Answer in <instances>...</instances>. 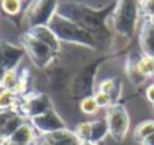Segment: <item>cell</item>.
I'll return each mask as SVG.
<instances>
[{"instance_id":"6da1fadb","label":"cell","mask_w":154,"mask_h":145,"mask_svg":"<svg viewBox=\"0 0 154 145\" xmlns=\"http://www.w3.org/2000/svg\"><path fill=\"white\" fill-rule=\"evenodd\" d=\"M106 124H108L109 135L115 141H123L124 136L127 135L129 124H130L129 114L124 109V106H121V105L109 106V109L106 112Z\"/></svg>"},{"instance_id":"7a4b0ae2","label":"cell","mask_w":154,"mask_h":145,"mask_svg":"<svg viewBox=\"0 0 154 145\" xmlns=\"http://www.w3.org/2000/svg\"><path fill=\"white\" fill-rule=\"evenodd\" d=\"M33 145H81V141L76 138L75 132L61 129L57 132L36 136Z\"/></svg>"},{"instance_id":"3957f363","label":"cell","mask_w":154,"mask_h":145,"mask_svg":"<svg viewBox=\"0 0 154 145\" xmlns=\"http://www.w3.org/2000/svg\"><path fill=\"white\" fill-rule=\"evenodd\" d=\"M23 117L15 111H2L0 112V139H9L12 133L23 124Z\"/></svg>"},{"instance_id":"277c9868","label":"cell","mask_w":154,"mask_h":145,"mask_svg":"<svg viewBox=\"0 0 154 145\" xmlns=\"http://www.w3.org/2000/svg\"><path fill=\"white\" fill-rule=\"evenodd\" d=\"M33 126L41 132V135L45 133H51V132H57L63 129V121L55 115L54 111H48L39 117L33 118Z\"/></svg>"},{"instance_id":"5b68a950","label":"cell","mask_w":154,"mask_h":145,"mask_svg":"<svg viewBox=\"0 0 154 145\" xmlns=\"http://www.w3.org/2000/svg\"><path fill=\"white\" fill-rule=\"evenodd\" d=\"M9 142H14V144H21V145H33L36 141V135H35V130L30 124L27 123H23L14 133L12 136L8 139Z\"/></svg>"},{"instance_id":"8992f818","label":"cell","mask_w":154,"mask_h":145,"mask_svg":"<svg viewBox=\"0 0 154 145\" xmlns=\"http://www.w3.org/2000/svg\"><path fill=\"white\" fill-rule=\"evenodd\" d=\"M141 48L144 51V55L154 57V24L148 20L144 23L141 30Z\"/></svg>"},{"instance_id":"52a82bcc","label":"cell","mask_w":154,"mask_h":145,"mask_svg":"<svg viewBox=\"0 0 154 145\" xmlns=\"http://www.w3.org/2000/svg\"><path fill=\"white\" fill-rule=\"evenodd\" d=\"M32 33H33L35 39H38L39 42H42L44 45H47L50 49H58V41L52 35V32H50V29L39 26V27H35Z\"/></svg>"},{"instance_id":"ba28073f","label":"cell","mask_w":154,"mask_h":145,"mask_svg":"<svg viewBox=\"0 0 154 145\" xmlns=\"http://www.w3.org/2000/svg\"><path fill=\"white\" fill-rule=\"evenodd\" d=\"M136 70L139 72V75H142L145 79L147 78H154V57L150 55H142L136 63Z\"/></svg>"},{"instance_id":"9c48e42d","label":"cell","mask_w":154,"mask_h":145,"mask_svg":"<svg viewBox=\"0 0 154 145\" xmlns=\"http://www.w3.org/2000/svg\"><path fill=\"white\" fill-rule=\"evenodd\" d=\"M109 133L106 120H96L91 121V144H99L103 138Z\"/></svg>"},{"instance_id":"30bf717a","label":"cell","mask_w":154,"mask_h":145,"mask_svg":"<svg viewBox=\"0 0 154 145\" xmlns=\"http://www.w3.org/2000/svg\"><path fill=\"white\" fill-rule=\"evenodd\" d=\"M154 133V120H147L142 121L141 124H138V127L135 129V139L138 142H142L147 136Z\"/></svg>"},{"instance_id":"8fae6325","label":"cell","mask_w":154,"mask_h":145,"mask_svg":"<svg viewBox=\"0 0 154 145\" xmlns=\"http://www.w3.org/2000/svg\"><path fill=\"white\" fill-rule=\"evenodd\" d=\"M75 135L76 138L81 141V144L84 142H90L91 141V121H84L79 123L75 129Z\"/></svg>"},{"instance_id":"7c38bea8","label":"cell","mask_w":154,"mask_h":145,"mask_svg":"<svg viewBox=\"0 0 154 145\" xmlns=\"http://www.w3.org/2000/svg\"><path fill=\"white\" fill-rule=\"evenodd\" d=\"M18 81H20L18 73H17L14 69H9V70H6V73H5V76H3V79H2V82H0V85H2L5 90L14 91L15 87H17V84H18Z\"/></svg>"},{"instance_id":"4fadbf2b","label":"cell","mask_w":154,"mask_h":145,"mask_svg":"<svg viewBox=\"0 0 154 145\" xmlns=\"http://www.w3.org/2000/svg\"><path fill=\"white\" fill-rule=\"evenodd\" d=\"M2 9L8 15H17L21 9V0H2Z\"/></svg>"},{"instance_id":"5bb4252c","label":"cell","mask_w":154,"mask_h":145,"mask_svg":"<svg viewBox=\"0 0 154 145\" xmlns=\"http://www.w3.org/2000/svg\"><path fill=\"white\" fill-rule=\"evenodd\" d=\"M79 108H81V111H82L84 114H87V115H93V114H96V112L99 111V106H97L94 97H85V99H82Z\"/></svg>"},{"instance_id":"9a60e30c","label":"cell","mask_w":154,"mask_h":145,"mask_svg":"<svg viewBox=\"0 0 154 145\" xmlns=\"http://www.w3.org/2000/svg\"><path fill=\"white\" fill-rule=\"evenodd\" d=\"M93 97H94V100H96V103H97V106H99V108H109V106H112V105H114V102H112L111 96H109V94H106V93L97 91Z\"/></svg>"},{"instance_id":"2e32d148","label":"cell","mask_w":154,"mask_h":145,"mask_svg":"<svg viewBox=\"0 0 154 145\" xmlns=\"http://www.w3.org/2000/svg\"><path fill=\"white\" fill-rule=\"evenodd\" d=\"M139 9H141V12L147 18L153 17L154 15V0H141L139 2Z\"/></svg>"},{"instance_id":"e0dca14e","label":"cell","mask_w":154,"mask_h":145,"mask_svg":"<svg viewBox=\"0 0 154 145\" xmlns=\"http://www.w3.org/2000/svg\"><path fill=\"white\" fill-rule=\"evenodd\" d=\"M145 96H147V100L151 102L154 105V84H150L147 87V91H145Z\"/></svg>"},{"instance_id":"ac0fdd59","label":"cell","mask_w":154,"mask_h":145,"mask_svg":"<svg viewBox=\"0 0 154 145\" xmlns=\"http://www.w3.org/2000/svg\"><path fill=\"white\" fill-rule=\"evenodd\" d=\"M141 145H154V133L153 135H150V136H147L142 142H139Z\"/></svg>"},{"instance_id":"d6986e66","label":"cell","mask_w":154,"mask_h":145,"mask_svg":"<svg viewBox=\"0 0 154 145\" xmlns=\"http://www.w3.org/2000/svg\"><path fill=\"white\" fill-rule=\"evenodd\" d=\"M147 20H148L151 24H154V15H153V17H150V18H147Z\"/></svg>"},{"instance_id":"ffe728a7","label":"cell","mask_w":154,"mask_h":145,"mask_svg":"<svg viewBox=\"0 0 154 145\" xmlns=\"http://www.w3.org/2000/svg\"><path fill=\"white\" fill-rule=\"evenodd\" d=\"M5 145H21V144H14V142H9V141H6Z\"/></svg>"},{"instance_id":"44dd1931","label":"cell","mask_w":154,"mask_h":145,"mask_svg":"<svg viewBox=\"0 0 154 145\" xmlns=\"http://www.w3.org/2000/svg\"><path fill=\"white\" fill-rule=\"evenodd\" d=\"M81 145H97V144H91V142H84V144H81Z\"/></svg>"},{"instance_id":"7402d4cb","label":"cell","mask_w":154,"mask_h":145,"mask_svg":"<svg viewBox=\"0 0 154 145\" xmlns=\"http://www.w3.org/2000/svg\"><path fill=\"white\" fill-rule=\"evenodd\" d=\"M139 2H141V0H139Z\"/></svg>"}]
</instances>
